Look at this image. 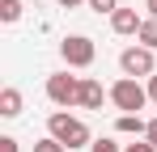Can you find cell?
<instances>
[{"label":"cell","instance_id":"6da1fadb","mask_svg":"<svg viewBox=\"0 0 157 152\" xmlns=\"http://www.w3.org/2000/svg\"><path fill=\"white\" fill-rule=\"evenodd\" d=\"M47 135H55V139H59L68 152H72V148H89V144H94L89 127L81 123V118H72L68 110H55L51 118H47Z\"/></svg>","mask_w":157,"mask_h":152},{"label":"cell","instance_id":"7a4b0ae2","mask_svg":"<svg viewBox=\"0 0 157 152\" xmlns=\"http://www.w3.org/2000/svg\"><path fill=\"white\" fill-rule=\"evenodd\" d=\"M110 101H115V110H123V114H140V110L149 106V85H140L136 76H119V80L110 85Z\"/></svg>","mask_w":157,"mask_h":152},{"label":"cell","instance_id":"3957f363","mask_svg":"<svg viewBox=\"0 0 157 152\" xmlns=\"http://www.w3.org/2000/svg\"><path fill=\"white\" fill-rule=\"evenodd\" d=\"M94 55H98V47H94V38H85V34H68V38L59 42V59H64L68 68H89Z\"/></svg>","mask_w":157,"mask_h":152},{"label":"cell","instance_id":"277c9868","mask_svg":"<svg viewBox=\"0 0 157 152\" xmlns=\"http://www.w3.org/2000/svg\"><path fill=\"white\" fill-rule=\"evenodd\" d=\"M119 72H123V76H136V80H140V76L149 80V76L157 72L153 51H149V47H140V42H136V47H128L123 55H119Z\"/></svg>","mask_w":157,"mask_h":152},{"label":"cell","instance_id":"5b68a950","mask_svg":"<svg viewBox=\"0 0 157 152\" xmlns=\"http://www.w3.org/2000/svg\"><path fill=\"white\" fill-rule=\"evenodd\" d=\"M77 93H81V76H68V72H55L47 76V97L55 101V106H77Z\"/></svg>","mask_w":157,"mask_h":152},{"label":"cell","instance_id":"8992f818","mask_svg":"<svg viewBox=\"0 0 157 152\" xmlns=\"http://www.w3.org/2000/svg\"><path fill=\"white\" fill-rule=\"evenodd\" d=\"M102 101H110V89H102V80H94V76H81L77 106L81 110H102Z\"/></svg>","mask_w":157,"mask_h":152},{"label":"cell","instance_id":"52a82bcc","mask_svg":"<svg viewBox=\"0 0 157 152\" xmlns=\"http://www.w3.org/2000/svg\"><path fill=\"white\" fill-rule=\"evenodd\" d=\"M140 25H144V17H140L136 9H123V4H119V9L110 13V30H115L119 38H136V34H140Z\"/></svg>","mask_w":157,"mask_h":152},{"label":"cell","instance_id":"ba28073f","mask_svg":"<svg viewBox=\"0 0 157 152\" xmlns=\"http://www.w3.org/2000/svg\"><path fill=\"white\" fill-rule=\"evenodd\" d=\"M0 114H4V118H17V114H21V89H13V85L0 89Z\"/></svg>","mask_w":157,"mask_h":152},{"label":"cell","instance_id":"9c48e42d","mask_svg":"<svg viewBox=\"0 0 157 152\" xmlns=\"http://www.w3.org/2000/svg\"><path fill=\"white\" fill-rule=\"evenodd\" d=\"M115 131H119V135H144L149 123H144L140 114H119V118H115Z\"/></svg>","mask_w":157,"mask_h":152},{"label":"cell","instance_id":"30bf717a","mask_svg":"<svg viewBox=\"0 0 157 152\" xmlns=\"http://www.w3.org/2000/svg\"><path fill=\"white\" fill-rule=\"evenodd\" d=\"M140 47H149V51H157V17H144V25H140Z\"/></svg>","mask_w":157,"mask_h":152},{"label":"cell","instance_id":"8fae6325","mask_svg":"<svg viewBox=\"0 0 157 152\" xmlns=\"http://www.w3.org/2000/svg\"><path fill=\"white\" fill-rule=\"evenodd\" d=\"M17 17H21V0H0V21L13 25Z\"/></svg>","mask_w":157,"mask_h":152},{"label":"cell","instance_id":"7c38bea8","mask_svg":"<svg viewBox=\"0 0 157 152\" xmlns=\"http://www.w3.org/2000/svg\"><path fill=\"white\" fill-rule=\"evenodd\" d=\"M85 9H94V13H98V17H110V13H115V9H119V0H89V4H85Z\"/></svg>","mask_w":157,"mask_h":152},{"label":"cell","instance_id":"4fadbf2b","mask_svg":"<svg viewBox=\"0 0 157 152\" xmlns=\"http://www.w3.org/2000/svg\"><path fill=\"white\" fill-rule=\"evenodd\" d=\"M34 152H68V148H64L55 135H47V139H38V144H34Z\"/></svg>","mask_w":157,"mask_h":152},{"label":"cell","instance_id":"5bb4252c","mask_svg":"<svg viewBox=\"0 0 157 152\" xmlns=\"http://www.w3.org/2000/svg\"><path fill=\"white\" fill-rule=\"evenodd\" d=\"M89 152H123V148H119L115 139H94V144H89Z\"/></svg>","mask_w":157,"mask_h":152},{"label":"cell","instance_id":"9a60e30c","mask_svg":"<svg viewBox=\"0 0 157 152\" xmlns=\"http://www.w3.org/2000/svg\"><path fill=\"white\" fill-rule=\"evenodd\" d=\"M123 152H157V148H153V144H149V139H140V144H128V148H123Z\"/></svg>","mask_w":157,"mask_h":152},{"label":"cell","instance_id":"2e32d148","mask_svg":"<svg viewBox=\"0 0 157 152\" xmlns=\"http://www.w3.org/2000/svg\"><path fill=\"white\" fill-rule=\"evenodd\" d=\"M0 152H17V139L13 135H0Z\"/></svg>","mask_w":157,"mask_h":152},{"label":"cell","instance_id":"e0dca14e","mask_svg":"<svg viewBox=\"0 0 157 152\" xmlns=\"http://www.w3.org/2000/svg\"><path fill=\"white\" fill-rule=\"evenodd\" d=\"M144 139H149V144L157 148V118H149V131H144Z\"/></svg>","mask_w":157,"mask_h":152},{"label":"cell","instance_id":"ac0fdd59","mask_svg":"<svg viewBox=\"0 0 157 152\" xmlns=\"http://www.w3.org/2000/svg\"><path fill=\"white\" fill-rule=\"evenodd\" d=\"M149 101H153V106H157V72L149 76Z\"/></svg>","mask_w":157,"mask_h":152},{"label":"cell","instance_id":"d6986e66","mask_svg":"<svg viewBox=\"0 0 157 152\" xmlns=\"http://www.w3.org/2000/svg\"><path fill=\"white\" fill-rule=\"evenodd\" d=\"M59 9H81V4H89V0H55Z\"/></svg>","mask_w":157,"mask_h":152},{"label":"cell","instance_id":"ffe728a7","mask_svg":"<svg viewBox=\"0 0 157 152\" xmlns=\"http://www.w3.org/2000/svg\"><path fill=\"white\" fill-rule=\"evenodd\" d=\"M144 9H149V17H157V0H144Z\"/></svg>","mask_w":157,"mask_h":152}]
</instances>
